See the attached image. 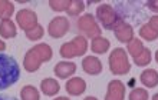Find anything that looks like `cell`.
<instances>
[{"mask_svg":"<svg viewBox=\"0 0 158 100\" xmlns=\"http://www.w3.org/2000/svg\"><path fill=\"white\" fill-rule=\"evenodd\" d=\"M151 60H152V53H151L150 47H144V50L141 52V54H138L137 57H134V64L139 67H145L150 66Z\"/></svg>","mask_w":158,"mask_h":100,"instance_id":"20","label":"cell"},{"mask_svg":"<svg viewBox=\"0 0 158 100\" xmlns=\"http://www.w3.org/2000/svg\"><path fill=\"white\" fill-rule=\"evenodd\" d=\"M145 6L148 10H151V12H154V13H158V0H148L145 3Z\"/></svg>","mask_w":158,"mask_h":100,"instance_id":"29","label":"cell"},{"mask_svg":"<svg viewBox=\"0 0 158 100\" xmlns=\"http://www.w3.org/2000/svg\"><path fill=\"white\" fill-rule=\"evenodd\" d=\"M65 89L69 96H81L86 90V82L82 77H71L68 79Z\"/></svg>","mask_w":158,"mask_h":100,"instance_id":"12","label":"cell"},{"mask_svg":"<svg viewBox=\"0 0 158 100\" xmlns=\"http://www.w3.org/2000/svg\"><path fill=\"white\" fill-rule=\"evenodd\" d=\"M151 100H158V93H155V94H154V96H152V97H151Z\"/></svg>","mask_w":158,"mask_h":100,"instance_id":"35","label":"cell"},{"mask_svg":"<svg viewBox=\"0 0 158 100\" xmlns=\"http://www.w3.org/2000/svg\"><path fill=\"white\" fill-rule=\"evenodd\" d=\"M40 90L42 93L48 97H53L56 96L60 90V84L56 79H52V77H46L40 82Z\"/></svg>","mask_w":158,"mask_h":100,"instance_id":"13","label":"cell"},{"mask_svg":"<svg viewBox=\"0 0 158 100\" xmlns=\"http://www.w3.org/2000/svg\"><path fill=\"white\" fill-rule=\"evenodd\" d=\"M114 34L119 43H125L128 44L134 37H135V32H134V27L127 21H122L117 29L114 30Z\"/></svg>","mask_w":158,"mask_h":100,"instance_id":"11","label":"cell"},{"mask_svg":"<svg viewBox=\"0 0 158 100\" xmlns=\"http://www.w3.org/2000/svg\"><path fill=\"white\" fill-rule=\"evenodd\" d=\"M16 23L23 32H29L30 29H33L35 26H38V14L35 10L30 9H22L16 13Z\"/></svg>","mask_w":158,"mask_h":100,"instance_id":"6","label":"cell"},{"mask_svg":"<svg viewBox=\"0 0 158 100\" xmlns=\"http://www.w3.org/2000/svg\"><path fill=\"white\" fill-rule=\"evenodd\" d=\"M139 82H141L145 87L154 89L158 86V71L155 69H145L139 75Z\"/></svg>","mask_w":158,"mask_h":100,"instance_id":"14","label":"cell"},{"mask_svg":"<svg viewBox=\"0 0 158 100\" xmlns=\"http://www.w3.org/2000/svg\"><path fill=\"white\" fill-rule=\"evenodd\" d=\"M76 64L71 60H62V62L56 63V66L53 67V73L59 79H68L76 73Z\"/></svg>","mask_w":158,"mask_h":100,"instance_id":"10","label":"cell"},{"mask_svg":"<svg viewBox=\"0 0 158 100\" xmlns=\"http://www.w3.org/2000/svg\"><path fill=\"white\" fill-rule=\"evenodd\" d=\"M95 19L102 25L105 30H111V32H114L124 21L122 16L108 3H102L96 7Z\"/></svg>","mask_w":158,"mask_h":100,"instance_id":"2","label":"cell"},{"mask_svg":"<svg viewBox=\"0 0 158 100\" xmlns=\"http://www.w3.org/2000/svg\"><path fill=\"white\" fill-rule=\"evenodd\" d=\"M53 100H71L68 96H59V97H56V99H53Z\"/></svg>","mask_w":158,"mask_h":100,"instance_id":"33","label":"cell"},{"mask_svg":"<svg viewBox=\"0 0 158 100\" xmlns=\"http://www.w3.org/2000/svg\"><path fill=\"white\" fill-rule=\"evenodd\" d=\"M109 71L114 76H125L131 70V63H129L128 53L122 47H115L111 52L108 57Z\"/></svg>","mask_w":158,"mask_h":100,"instance_id":"3","label":"cell"},{"mask_svg":"<svg viewBox=\"0 0 158 100\" xmlns=\"http://www.w3.org/2000/svg\"><path fill=\"white\" fill-rule=\"evenodd\" d=\"M71 29V23L68 20V17L65 16H56L49 21L48 25V33L50 37L53 39H60L69 32Z\"/></svg>","mask_w":158,"mask_h":100,"instance_id":"5","label":"cell"},{"mask_svg":"<svg viewBox=\"0 0 158 100\" xmlns=\"http://www.w3.org/2000/svg\"><path fill=\"white\" fill-rule=\"evenodd\" d=\"M82 70L89 76H98L102 73L104 66L99 57L96 56H85L82 60Z\"/></svg>","mask_w":158,"mask_h":100,"instance_id":"8","label":"cell"},{"mask_svg":"<svg viewBox=\"0 0 158 100\" xmlns=\"http://www.w3.org/2000/svg\"><path fill=\"white\" fill-rule=\"evenodd\" d=\"M71 4V0H50L49 7L53 12H66Z\"/></svg>","mask_w":158,"mask_h":100,"instance_id":"28","label":"cell"},{"mask_svg":"<svg viewBox=\"0 0 158 100\" xmlns=\"http://www.w3.org/2000/svg\"><path fill=\"white\" fill-rule=\"evenodd\" d=\"M15 14V4L9 0H0V19L7 20Z\"/></svg>","mask_w":158,"mask_h":100,"instance_id":"22","label":"cell"},{"mask_svg":"<svg viewBox=\"0 0 158 100\" xmlns=\"http://www.w3.org/2000/svg\"><path fill=\"white\" fill-rule=\"evenodd\" d=\"M155 62L158 63V50H157V52H155Z\"/></svg>","mask_w":158,"mask_h":100,"instance_id":"36","label":"cell"},{"mask_svg":"<svg viewBox=\"0 0 158 100\" xmlns=\"http://www.w3.org/2000/svg\"><path fill=\"white\" fill-rule=\"evenodd\" d=\"M144 43L139 40V39L134 37L131 42L127 44V53L128 56H132V57H137L138 54H141V52L144 50Z\"/></svg>","mask_w":158,"mask_h":100,"instance_id":"23","label":"cell"},{"mask_svg":"<svg viewBox=\"0 0 158 100\" xmlns=\"http://www.w3.org/2000/svg\"><path fill=\"white\" fill-rule=\"evenodd\" d=\"M4 50H6V43H4L3 40L0 39V53H3Z\"/></svg>","mask_w":158,"mask_h":100,"instance_id":"32","label":"cell"},{"mask_svg":"<svg viewBox=\"0 0 158 100\" xmlns=\"http://www.w3.org/2000/svg\"><path fill=\"white\" fill-rule=\"evenodd\" d=\"M150 99V94H148V90L142 87H135L132 89L128 94V100H148Z\"/></svg>","mask_w":158,"mask_h":100,"instance_id":"27","label":"cell"},{"mask_svg":"<svg viewBox=\"0 0 158 100\" xmlns=\"http://www.w3.org/2000/svg\"><path fill=\"white\" fill-rule=\"evenodd\" d=\"M0 36L3 39H15L17 36V27L15 21L7 19V20L0 21Z\"/></svg>","mask_w":158,"mask_h":100,"instance_id":"15","label":"cell"},{"mask_svg":"<svg viewBox=\"0 0 158 100\" xmlns=\"http://www.w3.org/2000/svg\"><path fill=\"white\" fill-rule=\"evenodd\" d=\"M83 100H98V99H96L95 96H86V97H85V99H83Z\"/></svg>","mask_w":158,"mask_h":100,"instance_id":"34","label":"cell"},{"mask_svg":"<svg viewBox=\"0 0 158 100\" xmlns=\"http://www.w3.org/2000/svg\"><path fill=\"white\" fill-rule=\"evenodd\" d=\"M32 49L40 56L43 63L50 62L52 57H53V50H52V47H50L48 43H38V44H35Z\"/></svg>","mask_w":158,"mask_h":100,"instance_id":"17","label":"cell"},{"mask_svg":"<svg viewBox=\"0 0 158 100\" xmlns=\"http://www.w3.org/2000/svg\"><path fill=\"white\" fill-rule=\"evenodd\" d=\"M20 100H40V93L33 84H26L20 90Z\"/></svg>","mask_w":158,"mask_h":100,"instance_id":"19","label":"cell"},{"mask_svg":"<svg viewBox=\"0 0 158 100\" xmlns=\"http://www.w3.org/2000/svg\"><path fill=\"white\" fill-rule=\"evenodd\" d=\"M138 33H139V37L147 40V42H154V40L158 39V32H155L154 29H151L150 26H148V23L142 25L141 27H139V32H138Z\"/></svg>","mask_w":158,"mask_h":100,"instance_id":"24","label":"cell"},{"mask_svg":"<svg viewBox=\"0 0 158 100\" xmlns=\"http://www.w3.org/2000/svg\"><path fill=\"white\" fill-rule=\"evenodd\" d=\"M42 59L36 52H35L32 47H30L25 54V59H23V69H25L27 73H35L40 69V64H42Z\"/></svg>","mask_w":158,"mask_h":100,"instance_id":"9","label":"cell"},{"mask_svg":"<svg viewBox=\"0 0 158 100\" xmlns=\"http://www.w3.org/2000/svg\"><path fill=\"white\" fill-rule=\"evenodd\" d=\"M78 30L82 33V36H85L86 39H94L102 36V30H101V26L98 25L95 16L91 14V13H83L82 16H79L78 19Z\"/></svg>","mask_w":158,"mask_h":100,"instance_id":"4","label":"cell"},{"mask_svg":"<svg viewBox=\"0 0 158 100\" xmlns=\"http://www.w3.org/2000/svg\"><path fill=\"white\" fill-rule=\"evenodd\" d=\"M59 54H60L63 59H66V60H71V59L76 57V53H75V49H73L72 42L63 43L62 46H60V49H59Z\"/></svg>","mask_w":158,"mask_h":100,"instance_id":"26","label":"cell"},{"mask_svg":"<svg viewBox=\"0 0 158 100\" xmlns=\"http://www.w3.org/2000/svg\"><path fill=\"white\" fill-rule=\"evenodd\" d=\"M125 89L127 86L121 80H111L106 87V94L104 100H125Z\"/></svg>","mask_w":158,"mask_h":100,"instance_id":"7","label":"cell"},{"mask_svg":"<svg viewBox=\"0 0 158 100\" xmlns=\"http://www.w3.org/2000/svg\"><path fill=\"white\" fill-rule=\"evenodd\" d=\"M85 6H86V3L82 2V0H71V4H69V7H68V10H66L68 16L78 17L79 14L82 16L83 10H85Z\"/></svg>","mask_w":158,"mask_h":100,"instance_id":"21","label":"cell"},{"mask_svg":"<svg viewBox=\"0 0 158 100\" xmlns=\"http://www.w3.org/2000/svg\"><path fill=\"white\" fill-rule=\"evenodd\" d=\"M43 36H45V29H43L42 25L35 26L33 29H30L29 32H26V37H27V40H30V42H38Z\"/></svg>","mask_w":158,"mask_h":100,"instance_id":"25","label":"cell"},{"mask_svg":"<svg viewBox=\"0 0 158 100\" xmlns=\"http://www.w3.org/2000/svg\"><path fill=\"white\" fill-rule=\"evenodd\" d=\"M20 79V66L15 57L0 53V90L12 87Z\"/></svg>","mask_w":158,"mask_h":100,"instance_id":"1","label":"cell"},{"mask_svg":"<svg viewBox=\"0 0 158 100\" xmlns=\"http://www.w3.org/2000/svg\"><path fill=\"white\" fill-rule=\"evenodd\" d=\"M148 26H150L151 29H154L155 32H158V14H154V16L150 17V20H148Z\"/></svg>","mask_w":158,"mask_h":100,"instance_id":"30","label":"cell"},{"mask_svg":"<svg viewBox=\"0 0 158 100\" xmlns=\"http://www.w3.org/2000/svg\"><path fill=\"white\" fill-rule=\"evenodd\" d=\"M72 44H73V49H75V53H76V57L79 56H83V54L88 52V40L85 36L82 34H78L75 37L71 40Z\"/></svg>","mask_w":158,"mask_h":100,"instance_id":"18","label":"cell"},{"mask_svg":"<svg viewBox=\"0 0 158 100\" xmlns=\"http://www.w3.org/2000/svg\"><path fill=\"white\" fill-rule=\"evenodd\" d=\"M0 100H17L15 96H6V94H0Z\"/></svg>","mask_w":158,"mask_h":100,"instance_id":"31","label":"cell"},{"mask_svg":"<svg viewBox=\"0 0 158 100\" xmlns=\"http://www.w3.org/2000/svg\"><path fill=\"white\" fill-rule=\"evenodd\" d=\"M109 47H111V43H109V40L106 37H104V36H99V37L91 40V50H92V53H95V54L108 53Z\"/></svg>","mask_w":158,"mask_h":100,"instance_id":"16","label":"cell"}]
</instances>
